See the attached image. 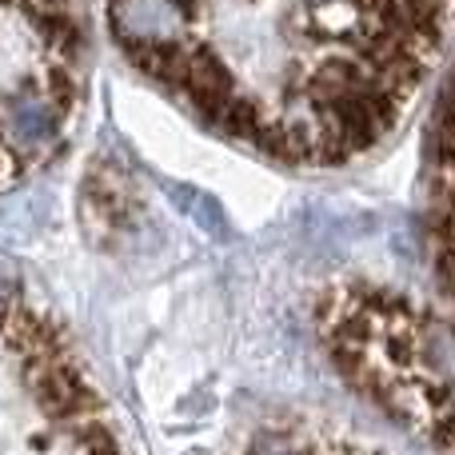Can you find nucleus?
Here are the masks:
<instances>
[{
    "instance_id": "f257e3e1",
    "label": "nucleus",
    "mask_w": 455,
    "mask_h": 455,
    "mask_svg": "<svg viewBox=\"0 0 455 455\" xmlns=\"http://www.w3.org/2000/svg\"><path fill=\"white\" fill-rule=\"evenodd\" d=\"M451 0H104L116 48L176 104L288 164H344L400 128Z\"/></svg>"
},
{
    "instance_id": "f03ea898",
    "label": "nucleus",
    "mask_w": 455,
    "mask_h": 455,
    "mask_svg": "<svg viewBox=\"0 0 455 455\" xmlns=\"http://www.w3.org/2000/svg\"><path fill=\"white\" fill-rule=\"evenodd\" d=\"M84 92V36L72 0H0V184L64 144Z\"/></svg>"
}]
</instances>
